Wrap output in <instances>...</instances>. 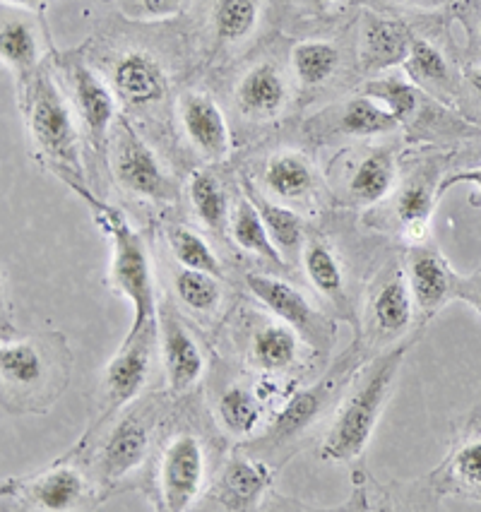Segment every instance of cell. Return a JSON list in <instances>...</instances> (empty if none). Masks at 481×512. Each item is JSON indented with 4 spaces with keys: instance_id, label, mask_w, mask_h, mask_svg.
I'll return each instance as SVG.
<instances>
[{
    "instance_id": "1",
    "label": "cell",
    "mask_w": 481,
    "mask_h": 512,
    "mask_svg": "<svg viewBox=\"0 0 481 512\" xmlns=\"http://www.w3.org/2000/svg\"><path fill=\"white\" fill-rule=\"evenodd\" d=\"M70 356L63 335H34L3 342L0 385L8 412H46L70 380Z\"/></svg>"
},
{
    "instance_id": "2",
    "label": "cell",
    "mask_w": 481,
    "mask_h": 512,
    "mask_svg": "<svg viewBox=\"0 0 481 512\" xmlns=\"http://www.w3.org/2000/svg\"><path fill=\"white\" fill-rule=\"evenodd\" d=\"M409 344H402L368 368L361 378L359 388L342 402L340 412L332 421L328 436H325L323 448H320V460L323 462H352L366 445L371 443L373 431H376L380 414L390 400L395 378L400 373L402 361H405Z\"/></svg>"
},
{
    "instance_id": "3",
    "label": "cell",
    "mask_w": 481,
    "mask_h": 512,
    "mask_svg": "<svg viewBox=\"0 0 481 512\" xmlns=\"http://www.w3.org/2000/svg\"><path fill=\"white\" fill-rule=\"evenodd\" d=\"M73 190L94 207L99 226L111 236L114 253H111L109 284L133 306V327L126 339L138 337L140 332L154 327V320H157V296H154L152 265L145 241L116 207L94 200L82 186H73Z\"/></svg>"
},
{
    "instance_id": "4",
    "label": "cell",
    "mask_w": 481,
    "mask_h": 512,
    "mask_svg": "<svg viewBox=\"0 0 481 512\" xmlns=\"http://www.w3.org/2000/svg\"><path fill=\"white\" fill-rule=\"evenodd\" d=\"M27 128L34 145L49 157V162L58 174L82 176L80 150H77V133L73 123V113L65 104L61 87L49 73H39L32 77L25 94Z\"/></svg>"
},
{
    "instance_id": "5",
    "label": "cell",
    "mask_w": 481,
    "mask_h": 512,
    "mask_svg": "<svg viewBox=\"0 0 481 512\" xmlns=\"http://www.w3.org/2000/svg\"><path fill=\"white\" fill-rule=\"evenodd\" d=\"M114 135V174L118 183L138 198L157 202L174 200V181L164 174L157 154L135 133L126 118H118Z\"/></svg>"
},
{
    "instance_id": "6",
    "label": "cell",
    "mask_w": 481,
    "mask_h": 512,
    "mask_svg": "<svg viewBox=\"0 0 481 512\" xmlns=\"http://www.w3.org/2000/svg\"><path fill=\"white\" fill-rule=\"evenodd\" d=\"M248 289L260 303H265L272 313L277 315L282 323L294 327L299 332L301 339H306L311 347L328 349L332 342V327L325 323V318L320 315L311 303L306 301V296L301 294L299 289H294L292 284L282 282V279L260 275V272H253V275L246 277Z\"/></svg>"
},
{
    "instance_id": "7",
    "label": "cell",
    "mask_w": 481,
    "mask_h": 512,
    "mask_svg": "<svg viewBox=\"0 0 481 512\" xmlns=\"http://www.w3.org/2000/svg\"><path fill=\"white\" fill-rule=\"evenodd\" d=\"M205 481V452L200 440L181 433L166 445L159 464V493L169 512H183L200 496Z\"/></svg>"
},
{
    "instance_id": "8",
    "label": "cell",
    "mask_w": 481,
    "mask_h": 512,
    "mask_svg": "<svg viewBox=\"0 0 481 512\" xmlns=\"http://www.w3.org/2000/svg\"><path fill=\"white\" fill-rule=\"evenodd\" d=\"M3 493L37 510H73L85 498V476L68 464H56L32 479H8Z\"/></svg>"
},
{
    "instance_id": "9",
    "label": "cell",
    "mask_w": 481,
    "mask_h": 512,
    "mask_svg": "<svg viewBox=\"0 0 481 512\" xmlns=\"http://www.w3.org/2000/svg\"><path fill=\"white\" fill-rule=\"evenodd\" d=\"M154 330L140 332L138 337L126 339L118 354L109 361L104 371V400L109 409L126 407L140 395L142 385H145L147 375H150L152 363V347H154Z\"/></svg>"
},
{
    "instance_id": "10",
    "label": "cell",
    "mask_w": 481,
    "mask_h": 512,
    "mask_svg": "<svg viewBox=\"0 0 481 512\" xmlns=\"http://www.w3.org/2000/svg\"><path fill=\"white\" fill-rule=\"evenodd\" d=\"M349 356H352V351L342 356L340 368H337V371H332L328 378H323L318 385H313V388L296 392L292 400L284 404L282 412L277 414L275 424H272L270 431L265 433L267 443L282 445L287 443V440H294L296 436H301L306 428L313 426V421L325 412V407H328L332 397H335L337 385H340L342 380H347L344 366L349 363Z\"/></svg>"
},
{
    "instance_id": "11",
    "label": "cell",
    "mask_w": 481,
    "mask_h": 512,
    "mask_svg": "<svg viewBox=\"0 0 481 512\" xmlns=\"http://www.w3.org/2000/svg\"><path fill=\"white\" fill-rule=\"evenodd\" d=\"M436 479L443 493L481 500V409L472 414L465 431L455 440Z\"/></svg>"
},
{
    "instance_id": "12",
    "label": "cell",
    "mask_w": 481,
    "mask_h": 512,
    "mask_svg": "<svg viewBox=\"0 0 481 512\" xmlns=\"http://www.w3.org/2000/svg\"><path fill=\"white\" fill-rule=\"evenodd\" d=\"M409 289L419 313L429 320L455 299L457 275L436 248H417L409 265Z\"/></svg>"
},
{
    "instance_id": "13",
    "label": "cell",
    "mask_w": 481,
    "mask_h": 512,
    "mask_svg": "<svg viewBox=\"0 0 481 512\" xmlns=\"http://www.w3.org/2000/svg\"><path fill=\"white\" fill-rule=\"evenodd\" d=\"M181 121L195 150L203 152L212 162H222L229 157V125L212 97L203 92L186 94L181 99Z\"/></svg>"
},
{
    "instance_id": "14",
    "label": "cell",
    "mask_w": 481,
    "mask_h": 512,
    "mask_svg": "<svg viewBox=\"0 0 481 512\" xmlns=\"http://www.w3.org/2000/svg\"><path fill=\"white\" fill-rule=\"evenodd\" d=\"M162 349L171 392L176 395L188 392L203 375L205 359L195 337L181 325L174 313H166L162 318Z\"/></svg>"
},
{
    "instance_id": "15",
    "label": "cell",
    "mask_w": 481,
    "mask_h": 512,
    "mask_svg": "<svg viewBox=\"0 0 481 512\" xmlns=\"http://www.w3.org/2000/svg\"><path fill=\"white\" fill-rule=\"evenodd\" d=\"M114 87L123 104L150 106L166 94V75L150 53L133 51L116 63Z\"/></svg>"
},
{
    "instance_id": "16",
    "label": "cell",
    "mask_w": 481,
    "mask_h": 512,
    "mask_svg": "<svg viewBox=\"0 0 481 512\" xmlns=\"http://www.w3.org/2000/svg\"><path fill=\"white\" fill-rule=\"evenodd\" d=\"M70 80H73L75 109L80 113L85 128L89 130V140L99 147L116 118L114 97H111L109 87L87 65H75L73 73H70Z\"/></svg>"
},
{
    "instance_id": "17",
    "label": "cell",
    "mask_w": 481,
    "mask_h": 512,
    "mask_svg": "<svg viewBox=\"0 0 481 512\" xmlns=\"http://www.w3.org/2000/svg\"><path fill=\"white\" fill-rule=\"evenodd\" d=\"M414 296L409 289V282L402 272H390L378 289L373 291L371 306V325L380 337H395L402 335L414 318Z\"/></svg>"
},
{
    "instance_id": "18",
    "label": "cell",
    "mask_w": 481,
    "mask_h": 512,
    "mask_svg": "<svg viewBox=\"0 0 481 512\" xmlns=\"http://www.w3.org/2000/svg\"><path fill=\"white\" fill-rule=\"evenodd\" d=\"M150 448V426L138 416H128L106 438L104 448V481L116 484L145 462Z\"/></svg>"
},
{
    "instance_id": "19",
    "label": "cell",
    "mask_w": 481,
    "mask_h": 512,
    "mask_svg": "<svg viewBox=\"0 0 481 512\" xmlns=\"http://www.w3.org/2000/svg\"><path fill=\"white\" fill-rule=\"evenodd\" d=\"M287 101V87L272 63H260L248 70L236 89V104L251 118H272Z\"/></svg>"
},
{
    "instance_id": "20",
    "label": "cell",
    "mask_w": 481,
    "mask_h": 512,
    "mask_svg": "<svg viewBox=\"0 0 481 512\" xmlns=\"http://www.w3.org/2000/svg\"><path fill=\"white\" fill-rule=\"evenodd\" d=\"M412 39L400 22L371 20L364 29V44H361V65L366 70H388L395 65H405Z\"/></svg>"
},
{
    "instance_id": "21",
    "label": "cell",
    "mask_w": 481,
    "mask_h": 512,
    "mask_svg": "<svg viewBox=\"0 0 481 512\" xmlns=\"http://www.w3.org/2000/svg\"><path fill=\"white\" fill-rule=\"evenodd\" d=\"M272 484V472L265 462L234 457L224 472L222 500L227 508L246 510L263 498L265 488Z\"/></svg>"
},
{
    "instance_id": "22",
    "label": "cell",
    "mask_w": 481,
    "mask_h": 512,
    "mask_svg": "<svg viewBox=\"0 0 481 512\" xmlns=\"http://www.w3.org/2000/svg\"><path fill=\"white\" fill-rule=\"evenodd\" d=\"M395 186V154L388 147H376L356 166L349 193L361 205H373L388 198Z\"/></svg>"
},
{
    "instance_id": "23",
    "label": "cell",
    "mask_w": 481,
    "mask_h": 512,
    "mask_svg": "<svg viewBox=\"0 0 481 512\" xmlns=\"http://www.w3.org/2000/svg\"><path fill=\"white\" fill-rule=\"evenodd\" d=\"M229 229H231V236H234V241L239 243L243 250H248V253L253 255H260V258L270 260V263H277V265L282 263L279 248L275 246V241H272L270 231H267L258 207L253 205V200L248 198V195L246 198L236 200L234 207H231Z\"/></svg>"
},
{
    "instance_id": "24",
    "label": "cell",
    "mask_w": 481,
    "mask_h": 512,
    "mask_svg": "<svg viewBox=\"0 0 481 512\" xmlns=\"http://www.w3.org/2000/svg\"><path fill=\"white\" fill-rule=\"evenodd\" d=\"M299 332L287 323L279 325H265L263 330L255 332L253 337V361L263 371L277 373L287 371L294 366L296 356H299Z\"/></svg>"
},
{
    "instance_id": "25",
    "label": "cell",
    "mask_w": 481,
    "mask_h": 512,
    "mask_svg": "<svg viewBox=\"0 0 481 512\" xmlns=\"http://www.w3.org/2000/svg\"><path fill=\"white\" fill-rule=\"evenodd\" d=\"M0 58L20 82H32L39 61V46L34 29L22 20H5L0 27Z\"/></svg>"
},
{
    "instance_id": "26",
    "label": "cell",
    "mask_w": 481,
    "mask_h": 512,
    "mask_svg": "<svg viewBox=\"0 0 481 512\" xmlns=\"http://www.w3.org/2000/svg\"><path fill=\"white\" fill-rule=\"evenodd\" d=\"M265 186L282 200H299L311 193L313 169L294 152L275 154L265 166Z\"/></svg>"
},
{
    "instance_id": "27",
    "label": "cell",
    "mask_w": 481,
    "mask_h": 512,
    "mask_svg": "<svg viewBox=\"0 0 481 512\" xmlns=\"http://www.w3.org/2000/svg\"><path fill=\"white\" fill-rule=\"evenodd\" d=\"M436 207V195L424 181H414L397 198V219L412 246H421L429 238V224Z\"/></svg>"
},
{
    "instance_id": "28",
    "label": "cell",
    "mask_w": 481,
    "mask_h": 512,
    "mask_svg": "<svg viewBox=\"0 0 481 512\" xmlns=\"http://www.w3.org/2000/svg\"><path fill=\"white\" fill-rule=\"evenodd\" d=\"M188 195L190 205H193L195 214L200 217V222L210 229L222 231L229 222V202L224 195V188L219 186V181L210 171L198 169L193 171L188 178Z\"/></svg>"
},
{
    "instance_id": "29",
    "label": "cell",
    "mask_w": 481,
    "mask_h": 512,
    "mask_svg": "<svg viewBox=\"0 0 481 512\" xmlns=\"http://www.w3.org/2000/svg\"><path fill=\"white\" fill-rule=\"evenodd\" d=\"M304 270L308 279H311V284L320 291V294L344 306L347 294H344L342 267L337 263L335 255H332V250L325 246L323 241H318V238H313V241L306 243Z\"/></svg>"
},
{
    "instance_id": "30",
    "label": "cell",
    "mask_w": 481,
    "mask_h": 512,
    "mask_svg": "<svg viewBox=\"0 0 481 512\" xmlns=\"http://www.w3.org/2000/svg\"><path fill=\"white\" fill-rule=\"evenodd\" d=\"M292 65L301 85L318 87L335 75L340 53L328 41H301L292 51Z\"/></svg>"
},
{
    "instance_id": "31",
    "label": "cell",
    "mask_w": 481,
    "mask_h": 512,
    "mask_svg": "<svg viewBox=\"0 0 481 512\" xmlns=\"http://www.w3.org/2000/svg\"><path fill=\"white\" fill-rule=\"evenodd\" d=\"M166 241H169L171 253L178 260V265L188 270L210 272V275L222 277V263L217 253L203 236L195 234L188 226H169L166 229Z\"/></svg>"
},
{
    "instance_id": "32",
    "label": "cell",
    "mask_w": 481,
    "mask_h": 512,
    "mask_svg": "<svg viewBox=\"0 0 481 512\" xmlns=\"http://www.w3.org/2000/svg\"><path fill=\"white\" fill-rule=\"evenodd\" d=\"M217 407L222 424L236 436H251L255 428L260 426V419H263L260 400L243 385H231V388L224 390Z\"/></svg>"
},
{
    "instance_id": "33",
    "label": "cell",
    "mask_w": 481,
    "mask_h": 512,
    "mask_svg": "<svg viewBox=\"0 0 481 512\" xmlns=\"http://www.w3.org/2000/svg\"><path fill=\"white\" fill-rule=\"evenodd\" d=\"M405 70L414 80V85L441 87V89L453 85L448 58L443 56V51L438 49V46H433L431 41L421 37L412 39V49H409Z\"/></svg>"
},
{
    "instance_id": "34",
    "label": "cell",
    "mask_w": 481,
    "mask_h": 512,
    "mask_svg": "<svg viewBox=\"0 0 481 512\" xmlns=\"http://www.w3.org/2000/svg\"><path fill=\"white\" fill-rule=\"evenodd\" d=\"M397 118L371 97L347 101L340 111V130L347 135H383L397 128Z\"/></svg>"
},
{
    "instance_id": "35",
    "label": "cell",
    "mask_w": 481,
    "mask_h": 512,
    "mask_svg": "<svg viewBox=\"0 0 481 512\" xmlns=\"http://www.w3.org/2000/svg\"><path fill=\"white\" fill-rule=\"evenodd\" d=\"M248 198L253 200V205L258 207L260 217L270 231L272 241H275L277 248H282L284 253H292L301 246V238H304V224L296 214L289 210V207L275 205V202L260 198L255 190H248Z\"/></svg>"
},
{
    "instance_id": "36",
    "label": "cell",
    "mask_w": 481,
    "mask_h": 512,
    "mask_svg": "<svg viewBox=\"0 0 481 512\" xmlns=\"http://www.w3.org/2000/svg\"><path fill=\"white\" fill-rule=\"evenodd\" d=\"M176 294L186 308L195 313L215 311L222 301V287L219 277L200 270H181L176 275Z\"/></svg>"
},
{
    "instance_id": "37",
    "label": "cell",
    "mask_w": 481,
    "mask_h": 512,
    "mask_svg": "<svg viewBox=\"0 0 481 512\" xmlns=\"http://www.w3.org/2000/svg\"><path fill=\"white\" fill-rule=\"evenodd\" d=\"M215 32L222 41L236 44L255 29L258 22V3L255 0H217L215 5Z\"/></svg>"
},
{
    "instance_id": "38",
    "label": "cell",
    "mask_w": 481,
    "mask_h": 512,
    "mask_svg": "<svg viewBox=\"0 0 481 512\" xmlns=\"http://www.w3.org/2000/svg\"><path fill=\"white\" fill-rule=\"evenodd\" d=\"M366 97L378 101L383 109H388L397 118V123L414 116L419 106V89L402 80H371L364 87Z\"/></svg>"
},
{
    "instance_id": "39",
    "label": "cell",
    "mask_w": 481,
    "mask_h": 512,
    "mask_svg": "<svg viewBox=\"0 0 481 512\" xmlns=\"http://www.w3.org/2000/svg\"><path fill=\"white\" fill-rule=\"evenodd\" d=\"M457 183H472V186L477 188V193L469 198V205L481 207V166L479 169H462V171H455V174L445 176L441 186H438V195H443L445 190L457 186Z\"/></svg>"
},
{
    "instance_id": "40",
    "label": "cell",
    "mask_w": 481,
    "mask_h": 512,
    "mask_svg": "<svg viewBox=\"0 0 481 512\" xmlns=\"http://www.w3.org/2000/svg\"><path fill=\"white\" fill-rule=\"evenodd\" d=\"M455 299L469 303L481 315V270L469 277H457Z\"/></svg>"
},
{
    "instance_id": "41",
    "label": "cell",
    "mask_w": 481,
    "mask_h": 512,
    "mask_svg": "<svg viewBox=\"0 0 481 512\" xmlns=\"http://www.w3.org/2000/svg\"><path fill=\"white\" fill-rule=\"evenodd\" d=\"M140 5L150 17H174L181 13L183 0H140Z\"/></svg>"
},
{
    "instance_id": "42",
    "label": "cell",
    "mask_w": 481,
    "mask_h": 512,
    "mask_svg": "<svg viewBox=\"0 0 481 512\" xmlns=\"http://www.w3.org/2000/svg\"><path fill=\"white\" fill-rule=\"evenodd\" d=\"M465 82L469 87V92L474 94L481 101V63L472 65V68L465 70Z\"/></svg>"
},
{
    "instance_id": "43",
    "label": "cell",
    "mask_w": 481,
    "mask_h": 512,
    "mask_svg": "<svg viewBox=\"0 0 481 512\" xmlns=\"http://www.w3.org/2000/svg\"><path fill=\"white\" fill-rule=\"evenodd\" d=\"M5 5H22V8H37L41 0H3Z\"/></svg>"
},
{
    "instance_id": "44",
    "label": "cell",
    "mask_w": 481,
    "mask_h": 512,
    "mask_svg": "<svg viewBox=\"0 0 481 512\" xmlns=\"http://www.w3.org/2000/svg\"><path fill=\"white\" fill-rule=\"evenodd\" d=\"M313 3H320V5H330V3H337V0H313Z\"/></svg>"
},
{
    "instance_id": "45",
    "label": "cell",
    "mask_w": 481,
    "mask_h": 512,
    "mask_svg": "<svg viewBox=\"0 0 481 512\" xmlns=\"http://www.w3.org/2000/svg\"><path fill=\"white\" fill-rule=\"evenodd\" d=\"M477 29H479V39H481V20H479V27Z\"/></svg>"
}]
</instances>
